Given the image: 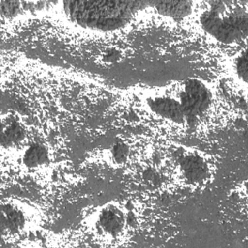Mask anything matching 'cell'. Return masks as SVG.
Segmentation results:
<instances>
[{
    "label": "cell",
    "mask_w": 248,
    "mask_h": 248,
    "mask_svg": "<svg viewBox=\"0 0 248 248\" xmlns=\"http://www.w3.org/2000/svg\"><path fill=\"white\" fill-rule=\"evenodd\" d=\"M235 72L237 77L242 79L244 82L247 80V55L244 51L241 55L235 60Z\"/></svg>",
    "instance_id": "obj_13"
},
{
    "label": "cell",
    "mask_w": 248,
    "mask_h": 248,
    "mask_svg": "<svg viewBox=\"0 0 248 248\" xmlns=\"http://www.w3.org/2000/svg\"><path fill=\"white\" fill-rule=\"evenodd\" d=\"M25 225V217L20 209L12 204H3L1 210L2 232H18Z\"/></svg>",
    "instance_id": "obj_8"
},
{
    "label": "cell",
    "mask_w": 248,
    "mask_h": 248,
    "mask_svg": "<svg viewBox=\"0 0 248 248\" xmlns=\"http://www.w3.org/2000/svg\"><path fill=\"white\" fill-rule=\"evenodd\" d=\"M128 154H129V148L126 144L122 142L115 143L111 147V155L115 163H118V164L124 163L128 157Z\"/></svg>",
    "instance_id": "obj_12"
},
{
    "label": "cell",
    "mask_w": 248,
    "mask_h": 248,
    "mask_svg": "<svg viewBox=\"0 0 248 248\" xmlns=\"http://www.w3.org/2000/svg\"><path fill=\"white\" fill-rule=\"evenodd\" d=\"M124 225H126V216L119 208L108 205L100 212L98 227L104 233L115 236L122 232Z\"/></svg>",
    "instance_id": "obj_5"
},
{
    "label": "cell",
    "mask_w": 248,
    "mask_h": 248,
    "mask_svg": "<svg viewBox=\"0 0 248 248\" xmlns=\"http://www.w3.org/2000/svg\"><path fill=\"white\" fill-rule=\"evenodd\" d=\"M149 7V1H66L63 11L74 24L94 31L125 27L134 16Z\"/></svg>",
    "instance_id": "obj_1"
},
{
    "label": "cell",
    "mask_w": 248,
    "mask_h": 248,
    "mask_svg": "<svg viewBox=\"0 0 248 248\" xmlns=\"http://www.w3.org/2000/svg\"><path fill=\"white\" fill-rule=\"evenodd\" d=\"M200 21L207 34L224 44L237 43L247 36V10L232 2H209V8L201 15Z\"/></svg>",
    "instance_id": "obj_2"
},
{
    "label": "cell",
    "mask_w": 248,
    "mask_h": 248,
    "mask_svg": "<svg viewBox=\"0 0 248 248\" xmlns=\"http://www.w3.org/2000/svg\"><path fill=\"white\" fill-rule=\"evenodd\" d=\"M147 105L155 114L174 123H185L184 114L178 100L170 97H152L147 99Z\"/></svg>",
    "instance_id": "obj_4"
},
{
    "label": "cell",
    "mask_w": 248,
    "mask_h": 248,
    "mask_svg": "<svg viewBox=\"0 0 248 248\" xmlns=\"http://www.w3.org/2000/svg\"><path fill=\"white\" fill-rule=\"evenodd\" d=\"M24 138V130L16 121L9 122L2 132V146L12 147L19 143Z\"/></svg>",
    "instance_id": "obj_10"
},
{
    "label": "cell",
    "mask_w": 248,
    "mask_h": 248,
    "mask_svg": "<svg viewBox=\"0 0 248 248\" xmlns=\"http://www.w3.org/2000/svg\"><path fill=\"white\" fill-rule=\"evenodd\" d=\"M119 56H120V54L116 49H113V48L108 49L104 54V61L105 62H115Z\"/></svg>",
    "instance_id": "obj_14"
},
{
    "label": "cell",
    "mask_w": 248,
    "mask_h": 248,
    "mask_svg": "<svg viewBox=\"0 0 248 248\" xmlns=\"http://www.w3.org/2000/svg\"><path fill=\"white\" fill-rule=\"evenodd\" d=\"M1 15L7 18L15 17L25 13L24 2L17 1H1L0 3Z\"/></svg>",
    "instance_id": "obj_11"
},
{
    "label": "cell",
    "mask_w": 248,
    "mask_h": 248,
    "mask_svg": "<svg viewBox=\"0 0 248 248\" xmlns=\"http://www.w3.org/2000/svg\"><path fill=\"white\" fill-rule=\"evenodd\" d=\"M23 164L28 168H37L48 162V152L46 146L41 143H32L23 153Z\"/></svg>",
    "instance_id": "obj_9"
},
{
    "label": "cell",
    "mask_w": 248,
    "mask_h": 248,
    "mask_svg": "<svg viewBox=\"0 0 248 248\" xmlns=\"http://www.w3.org/2000/svg\"><path fill=\"white\" fill-rule=\"evenodd\" d=\"M179 167L184 177L193 183L202 182L208 175V166L202 157L197 154H189L184 156Z\"/></svg>",
    "instance_id": "obj_6"
},
{
    "label": "cell",
    "mask_w": 248,
    "mask_h": 248,
    "mask_svg": "<svg viewBox=\"0 0 248 248\" xmlns=\"http://www.w3.org/2000/svg\"><path fill=\"white\" fill-rule=\"evenodd\" d=\"M149 7L156 12L173 19H181L192 12V2L189 1H149Z\"/></svg>",
    "instance_id": "obj_7"
},
{
    "label": "cell",
    "mask_w": 248,
    "mask_h": 248,
    "mask_svg": "<svg viewBox=\"0 0 248 248\" xmlns=\"http://www.w3.org/2000/svg\"><path fill=\"white\" fill-rule=\"evenodd\" d=\"M211 93L201 80L188 79L184 82L178 94L185 122L194 125L209 108L211 103Z\"/></svg>",
    "instance_id": "obj_3"
}]
</instances>
